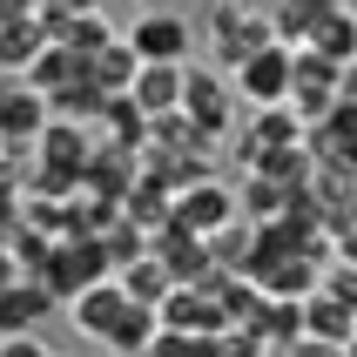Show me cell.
Masks as SVG:
<instances>
[{"label": "cell", "mask_w": 357, "mask_h": 357, "mask_svg": "<svg viewBox=\"0 0 357 357\" xmlns=\"http://www.w3.org/2000/svg\"><path fill=\"white\" fill-rule=\"evenodd\" d=\"M176 222H189L196 236H216V229L243 222V196L229 189V182L202 176V182H189V189H176Z\"/></svg>", "instance_id": "5"}, {"label": "cell", "mask_w": 357, "mask_h": 357, "mask_svg": "<svg viewBox=\"0 0 357 357\" xmlns=\"http://www.w3.org/2000/svg\"><path fill=\"white\" fill-rule=\"evenodd\" d=\"M0 357H54L40 337H0Z\"/></svg>", "instance_id": "16"}, {"label": "cell", "mask_w": 357, "mask_h": 357, "mask_svg": "<svg viewBox=\"0 0 357 357\" xmlns=\"http://www.w3.org/2000/svg\"><path fill=\"white\" fill-rule=\"evenodd\" d=\"M202 40H209V54H216L222 75H236L257 47L277 40V20H270V14H250V7H236V0H222V7H209V20H202Z\"/></svg>", "instance_id": "1"}, {"label": "cell", "mask_w": 357, "mask_h": 357, "mask_svg": "<svg viewBox=\"0 0 357 357\" xmlns=\"http://www.w3.org/2000/svg\"><path fill=\"white\" fill-rule=\"evenodd\" d=\"M263 351H270V344H263L257 331H236V324L216 337V357H263Z\"/></svg>", "instance_id": "15"}, {"label": "cell", "mask_w": 357, "mask_h": 357, "mask_svg": "<svg viewBox=\"0 0 357 357\" xmlns=\"http://www.w3.org/2000/svg\"><path fill=\"white\" fill-rule=\"evenodd\" d=\"M128 47L142 54V68H189L196 27H189V14H169V7H155V14H142L135 27H128Z\"/></svg>", "instance_id": "4"}, {"label": "cell", "mask_w": 357, "mask_h": 357, "mask_svg": "<svg viewBox=\"0 0 357 357\" xmlns=\"http://www.w3.org/2000/svg\"><path fill=\"white\" fill-rule=\"evenodd\" d=\"M40 14H101V0H54V7H40Z\"/></svg>", "instance_id": "19"}, {"label": "cell", "mask_w": 357, "mask_h": 357, "mask_svg": "<svg viewBox=\"0 0 357 357\" xmlns=\"http://www.w3.org/2000/svg\"><path fill=\"white\" fill-rule=\"evenodd\" d=\"M115 283H121L135 303H155V310H162V303H169V290H176V270H169L155 250H142L135 263H121V270H115Z\"/></svg>", "instance_id": "8"}, {"label": "cell", "mask_w": 357, "mask_h": 357, "mask_svg": "<svg viewBox=\"0 0 357 357\" xmlns=\"http://www.w3.org/2000/svg\"><path fill=\"white\" fill-rule=\"evenodd\" d=\"M34 7H54V0H34Z\"/></svg>", "instance_id": "21"}, {"label": "cell", "mask_w": 357, "mask_h": 357, "mask_svg": "<svg viewBox=\"0 0 357 357\" xmlns=\"http://www.w3.org/2000/svg\"><path fill=\"white\" fill-rule=\"evenodd\" d=\"M236 81L216 75V68H189V81H182V115H189V128H196L202 142H222V128H229V115H236Z\"/></svg>", "instance_id": "3"}, {"label": "cell", "mask_w": 357, "mask_h": 357, "mask_svg": "<svg viewBox=\"0 0 357 357\" xmlns=\"http://www.w3.org/2000/svg\"><path fill=\"white\" fill-rule=\"evenodd\" d=\"M162 337V310L155 303H128V317L115 324V337L101 344V351H115V357H149Z\"/></svg>", "instance_id": "11"}, {"label": "cell", "mask_w": 357, "mask_h": 357, "mask_svg": "<svg viewBox=\"0 0 357 357\" xmlns=\"http://www.w3.org/2000/svg\"><path fill=\"white\" fill-rule=\"evenodd\" d=\"M47 40H54V34H47V14L20 20V27H0V75H27Z\"/></svg>", "instance_id": "10"}, {"label": "cell", "mask_w": 357, "mask_h": 357, "mask_svg": "<svg viewBox=\"0 0 357 357\" xmlns=\"http://www.w3.org/2000/svg\"><path fill=\"white\" fill-rule=\"evenodd\" d=\"M310 47H317L324 61H337V68H357V20L344 14V7H331V14L317 20V34H310Z\"/></svg>", "instance_id": "12"}, {"label": "cell", "mask_w": 357, "mask_h": 357, "mask_svg": "<svg viewBox=\"0 0 357 357\" xmlns=\"http://www.w3.org/2000/svg\"><path fill=\"white\" fill-rule=\"evenodd\" d=\"M324 297H337L344 310H357V263H337V257H331V270H324Z\"/></svg>", "instance_id": "14"}, {"label": "cell", "mask_w": 357, "mask_h": 357, "mask_svg": "<svg viewBox=\"0 0 357 357\" xmlns=\"http://www.w3.org/2000/svg\"><path fill=\"white\" fill-rule=\"evenodd\" d=\"M149 357H216V337H189V331H162Z\"/></svg>", "instance_id": "13"}, {"label": "cell", "mask_w": 357, "mask_h": 357, "mask_svg": "<svg viewBox=\"0 0 357 357\" xmlns=\"http://www.w3.org/2000/svg\"><path fill=\"white\" fill-rule=\"evenodd\" d=\"M182 81H189V68H142L128 95H135V108L149 121L155 115H182Z\"/></svg>", "instance_id": "9"}, {"label": "cell", "mask_w": 357, "mask_h": 357, "mask_svg": "<svg viewBox=\"0 0 357 357\" xmlns=\"http://www.w3.org/2000/svg\"><path fill=\"white\" fill-rule=\"evenodd\" d=\"M128 303H135V297L108 277V283H95V290H81V297L68 303V317H75V331H81L88 344H108V337H115V324L128 317Z\"/></svg>", "instance_id": "6"}, {"label": "cell", "mask_w": 357, "mask_h": 357, "mask_svg": "<svg viewBox=\"0 0 357 357\" xmlns=\"http://www.w3.org/2000/svg\"><path fill=\"white\" fill-rule=\"evenodd\" d=\"M47 317H54V297L40 277H20L14 290H0V337H34Z\"/></svg>", "instance_id": "7"}, {"label": "cell", "mask_w": 357, "mask_h": 357, "mask_svg": "<svg viewBox=\"0 0 357 357\" xmlns=\"http://www.w3.org/2000/svg\"><path fill=\"white\" fill-rule=\"evenodd\" d=\"M229 81H236V95L250 101V108H283V101H290V88H297V47L270 40V47H257V54L243 61Z\"/></svg>", "instance_id": "2"}, {"label": "cell", "mask_w": 357, "mask_h": 357, "mask_svg": "<svg viewBox=\"0 0 357 357\" xmlns=\"http://www.w3.org/2000/svg\"><path fill=\"white\" fill-rule=\"evenodd\" d=\"M40 7L34 0H0V27H20V20H34Z\"/></svg>", "instance_id": "18"}, {"label": "cell", "mask_w": 357, "mask_h": 357, "mask_svg": "<svg viewBox=\"0 0 357 357\" xmlns=\"http://www.w3.org/2000/svg\"><path fill=\"white\" fill-rule=\"evenodd\" d=\"M20 277H27V270H20V263H14V243L0 236V290H14Z\"/></svg>", "instance_id": "17"}, {"label": "cell", "mask_w": 357, "mask_h": 357, "mask_svg": "<svg viewBox=\"0 0 357 357\" xmlns=\"http://www.w3.org/2000/svg\"><path fill=\"white\" fill-rule=\"evenodd\" d=\"M14 81H20V75H0V108H7V95H14Z\"/></svg>", "instance_id": "20"}]
</instances>
